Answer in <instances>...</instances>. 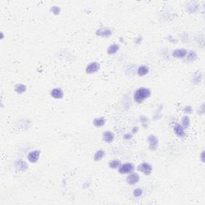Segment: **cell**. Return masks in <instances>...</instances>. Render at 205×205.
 Segmentation results:
<instances>
[{
    "label": "cell",
    "instance_id": "1",
    "mask_svg": "<svg viewBox=\"0 0 205 205\" xmlns=\"http://www.w3.org/2000/svg\"><path fill=\"white\" fill-rule=\"evenodd\" d=\"M151 90L147 87H139L134 93V99L136 103L141 104L143 101L150 97Z\"/></svg>",
    "mask_w": 205,
    "mask_h": 205
},
{
    "label": "cell",
    "instance_id": "2",
    "mask_svg": "<svg viewBox=\"0 0 205 205\" xmlns=\"http://www.w3.org/2000/svg\"><path fill=\"white\" fill-rule=\"evenodd\" d=\"M137 170L144 174L145 176H150L152 172V167L150 163L143 162L138 165Z\"/></svg>",
    "mask_w": 205,
    "mask_h": 205
},
{
    "label": "cell",
    "instance_id": "3",
    "mask_svg": "<svg viewBox=\"0 0 205 205\" xmlns=\"http://www.w3.org/2000/svg\"><path fill=\"white\" fill-rule=\"evenodd\" d=\"M134 169H135V167L132 163H125L121 164L120 167H119V172L122 175H126V174L132 173Z\"/></svg>",
    "mask_w": 205,
    "mask_h": 205
},
{
    "label": "cell",
    "instance_id": "4",
    "mask_svg": "<svg viewBox=\"0 0 205 205\" xmlns=\"http://www.w3.org/2000/svg\"><path fill=\"white\" fill-rule=\"evenodd\" d=\"M147 142H148V148L151 151H156L158 148L159 146V139L156 136L154 135H151L147 138Z\"/></svg>",
    "mask_w": 205,
    "mask_h": 205
},
{
    "label": "cell",
    "instance_id": "5",
    "mask_svg": "<svg viewBox=\"0 0 205 205\" xmlns=\"http://www.w3.org/2000/svg\"><path fill=\"white\" fill-rule=\"evenodd\" d=\"M100 68V64L98 62H91L86 67V73L87 74H94L97 72Z\"/></svg>",
    "mask_w": 205,
    "mask_h": 205
},
{
    "label": "cell",
    "instance_id": "6",
    "mask_svg": "<svg viewBox=\"0 0 205 205\" xmlns=\"http://www.w3.org/2000/svg\"><path fill=\"white\" fill-rule=\"evenodd\" d=\"M95 34L99 36V37H102V38H108V37H110L111 35H112V31H111L110 28L108 27H102L99 28V30L96 31Z\"/></svg>",
    "mask_w": 205,
    "mask_h": 205
},
{
    "label": "cell",
    "instance_id": "7",
    "mask_svg": "<svg viewBox=\"0 0 205 205\" xmlns=\"http://www.w3.org/2000/svg\"><path fill=\"white\" fill-rule=\"evenodd\" d=\"M39 156H40V151L34 150L28 153L27 160L31 163H36L39 159Z\"/></svg>",
    "mask_w": 205,
    "mask_h": 205
},
{
    "label": "cell",
    "instance_id": "8",
    "mask_svg": "<svg viewBox=\"0 0 205 205\" xmlns=\"http://www.w3.org/2000/svg\"><path fill=\"white\" fill-rule=\"evenodd\" d=\"M140 180L139 174L137 173H132L129 174L128 176L127 177V183L129 185H135Z\"/></svg>",
    "mask_w": 205,
    "mask_h": 205
},
{
    "label": "cell",
    "instance_id": "9",
    "mask_svg": "<svg viewBox=\"0 0 205 205\" xmlns=\"http://www.w3.org/2000/svg\"><path fill=\"white\" fill-rule=\"evenodd\" d=\"M14 167H15L18 171H25L26 170H27L28 165L24 160H18L14 162Z\"/></svg>",
    "mask_w": 205,
    "mask_h": 205
},
{
    "label": "cell",
    "instance_id": "10",
    "mask_svg": "<svg viewBox=\"0 0 205 205\" xmlns=\"http://www.w3.org/2000/svg\"><path fill=\"white\" fill-rule=\"evenodd\" d=\"M187 54H188V51L186 49H176L172 52V56L176 59H183L184 57H186Z\"/></svg>",
    "mask_w": 205,
    "mask_h": 205
},
{
    "label": "cell",
    "instance_id": "11",
    "mask_svg": "<svg viewBox=\"0 0 205 205\" xmlns=\"http://www.w3.org/2000/svg\"><path fill=\"white\" fill-rule=\"evenodd\" d=\"M51 97L54 98V99H60L63 97V91L61 88L59 87H56L51 90Z\"/></svg>",
    "mask_w": 205,
    "mask_h": 205
},
{
    "label": "cell",
    "instance_id": "12",
    "mask_svg": "<svg viewBox=\"0 0 205 205\" xmlns=\"http://www.w3.org/2000/svg\"><path fill=\"white\" fill-rule=\"evenodd\" d=\"M174 132L179 137H184L185 136V129L180 123H176V125L174 126Z\"/></svg>",
    "mask_w": 205,
    "mask_h": 205
},
{
    "label": "cell",
    "instance_id": "13",
    "mask_svg": "<svg viewBox=\"0 0 205 205\" xmlns=\"http://www.w3.org/2000/svg\"><path fill=\"white\" fill-rule=\"evenodd\" d=\"M115 139V135L111 132L107 131V132H104L103 134V139L104 140V142L108 143H111L114 141Z\"/></svg>",
    "mask_w": 205,
    "mask_h": 205
},
{
    "label": "cell",
    "instance_id": "14",
    "mask_svg": "<svg viewBox=\"0 0 205 205\" xmlns=\"http://www.w3.org/2000/svg\"><path fill=\"white\" fill-rule=\"evenodd\" d=\"M148 72H149V67L144 66V65L139 67V68L137 69V74L139 76H144V75H147Z\"/></svg>",
    "mask_w": 205,
    "mask_h": 205
},
{
    "label": "cell",
    "instance_id": "15",
    "mask_svg": "<svg viewBox=\"0 0 205 205\" xmlns=\"http://www.w3.org/2000/svg\"><path fill=\"white\" fill-rule=\"evenodd\" d=\"M14 91L17 94H23V93H24L25 91H27V87L24 84H18L14 86Z\"/></svg>",
    "mask_w": 205,
    "mask_h": 205
},
{
    "label": "cell",
    "instance_id": "16",
    "mask_svg": "<svg viewBox=\"0 0 205 205\" xmlns=\"http://www.w3.org/2000/svg\"><path fill=\"white\" fill-rule=\"evenodd\" d=\"M198 4L195 2H191L189 3L187 5V7H186V10L189 12V13H193L195 11H196L198 10Z\"/></svg>",
    "mask_w": 205,
    "mask_h": 205
},
{
    "label": "cell",
    "instance_id": "17",
    "mask_svg": "<svg viewBox=\"0 0 205 205\" xmlns=\"http://www.w3.org/2000/svg\"><path fill=\"white\" fill-rule=\"evenodd\" d=\"M105 123H106V119L104 117H99V118L95 119L93 120V124L97 128H101V127L104 126Z\"/></svg>",
    "mask_w": 205,
    "mask_h": 205
},
{
    "label": "cell",
    "instance_id": "18",
    "mask_svg": "<svg viewBox=\"0 0 205 205\" xmlns=\"http://www.w3.org/2000/svg\"><path fill=\"white\" fill-rule=\"evenodd\" d=\"M119 50V46L118 44H112L108 48V54L110 56L115 55V53H117Z\"/></svg>",
    "mask_w": 205,
    "mask_h": 205
},
{
    "label": "cell",
    "instance_id": "19",
    "mask_svg": "<svg viewBox=\"0 0 205 205\" xmlns=\"http://www.w3.org/2000/svg\"><path fill=\"white\" fill-rule=\"evenodd\" d=\"M105 156V152L104 150H99L94 155V160L95 162L100 161Z\"/></svg>",
    "mask_w": 205,
    "mask_h": 205
},
{
    "label": "cell",
    "instance_id": "20",
    "mask_svg": "<svg viewBox=\"0 0 205 205\" xmlns=\"http://www.w3.org/2000/svg\"><path fill=\"white\" fill-rule=\"evenodd\" d=\"M181 123H182L181 125L184 127V129H187L189 128V126H190V119H189L188 115H185V116H184V117L182 118V119H181Z\"/></svg>",
    "mask_w": 205,
    "mask_h": 205
},
{
    "label": "cell",
    "instance_id": "21",
    "mask_svg": "<svg viewBox=\"0 0 205 205\" xmlns=\"http://www.w3.org/2000/svg\"><path fill=\"white\" fill-rule=\"evenodd\" d=\"M120 165H121V162L119 160H114L109 163V167L112 168V169L119 168V167H120Z\"/></svg>",
    "mask_w": 205,
    "mask_h": 205
},
{
    "label": "cell",
    "instance_id": "22",
    "mask_svg": "<svg viewBox=\"0 0 205 205\" xmlns=\"http://www.w3.org/2000/svg\"><path fill=\"white\" fill-rule=\"evenodd\" d=\"M187 56H187V59L188 61H195V59H197V55L193 51H191L188 54H187Z\"/></svg>",
    "mask_w": 205,
    "mask_h": 205
},
{
    "label": "cell",
    "instance_id": "23",
    "mask_svg": "<svg viewBox=\"0 0 205 205\" xmlns=\"http://www.w3.org/2000/svg\"><path fill=\"white\" fill-rule=\"evenodd\" d=\"M50 11H51V12L53 14H55V15H58V14H60V12H61V9H60V7H58V6H53V7H51Z\"/></svg>",
    "mask_w": 205,
    "mask_h": 205
},
{
    "label": "cell",
    "instance_id": "24",
    "mask_svg": "<svg viewBox=\"0 0 205 205\" xmlns=\"http://www.w3.org/2000/svg\"><path fill=\"white\" fill-rule=\"evenodd\" d=\"M201 79H202V74L200 73V72H198V73L196 74V75H195V76L193 77L192 81L194 82L195 84H200V81H201Z\"/></svg>",
    "mask_w": 205,
    "mask_h": 205
},
{
    "label": "cell",
    "instance_id": "25",
    "mask_svg": "<svg viewBox=\"0 0 205 205\" xmlns=\"http://www.w3.org/2000/svg\"><path fill=\"white\" fill-rule=\"evenodd\" d=\"M142 195H143V190L142 189H140V188H136V189H135L134 191H133V195H134L136 198H139V197H140Z\"/></svg>",
    "mask_w": 205,
    "mask_h": 205
},
{
    "label": "cell",
    "instance_id": "26",
    "mask_svg": "<svg viewBox=\"0 0 205 205\" xmlns=\"http://www.w3.org/2000/svg\"><path fill=\"white\" fill-rule=\"evenodd\" d=\"M184 111L186 113H188V114H191V112H192V108L190 106H188V107H186V108H184Z\"/></svg>",
    "mask_w": 205,
    "mask_h": 205
},
{
    "label": "cell",
    "instance_id": "27",
    "mask_svg": "<svg viewBox=\"0 0 205 205\" xmlns=\"http://www.w3.org/2000/svg\"><path fill=\"white\" fill-rule=\"evenodd\" d=\"M132 138V135H131V134H126V135H124V136H123V139H131Z\"/></svg>",
    "mask_w": 205,
    "mask_h": 205
},
{
    "label": "cell",
    "instance_id": "28",
    "mask_svg": "<svg viewBox=\"0 0 205 205\" xmlns=\"http://www.w3.org/2000/svg\"><path fill=\"white\" fill-rule=\"evenodd\" d=\"M200 158H201V161L203 163H204L205 159H204V152H202L201 155H200Z\"/></svg>",
    "mask_w": 205,
    "mask_h": 205
},
{
    "label": "cell",
    "instance_id": "29",
    "mask_svg": "<svg viewBox=\"0 0 205 205\" xmlns=\"http://www.w3.org/2000/svg\"><path fill=\"white\" fill-rule=\"evenodd\" d=\"M138 129H139V128H138L137 127H136V128H133V129H132V133H133V134H134V133L136 134V132H138Z\"/></svg>",
    "mask_w": 205,
    "mask_h": 205
},
{
    "label": "cell",
    "instance_id": "30",
    "mask_svg": "<svg viewBox=\"0 0 205 205\" xmlns=\"http://www.w3.org/2000/svg\"><path fill=\"white\" fill-rule=\"evenodd\" d=\"M138 38V39L136 40V43H137V44H139V41H142V37H139V38Z\"/></svg>",
    "mask_w": 205,
    "mask_h": 205
},
{
    "label": "cell",
    "instance_id": "31",
    "mask_svg": "<svg viewBox=\"0 0 205 205\" xmlns=\"http://www.w3.org/2000/svg\"><path fill=\"white\" fill-rule=\"evenodd\" d=\"M1 35H2V39H3V37H4L3 33V32H1Z\"/></svg>",
    "mask_w": 205,
    "mask_h": 205
}]
</instances>
